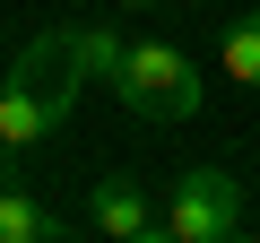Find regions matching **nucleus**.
I'll use <instances>...</instances> for the list:
<instances>
[{
	"mask_svg": "<svg viewBox=\"0 0 260 243\" xmlns=\"http://www.w3.org/2000/svg\"><path fill=\"white\" fill-rule=\"evenodd\" d=\"M87 44L78 26H52L35 44H18V61L0 70V139L9 148H44L61 122L78 113V87H87Z\"/></svg>",
	"mask_w": 260,
	"mask_h": 243,
	"instance_id": "obj_1",
	"label": "nucleus"
},
{
	"mask_svg": "<svg viewBox=\"0 0 260 243\" xmlns=\"http://www.w3.org/2000/svg\"><path fill=\"white\" fill-rule=\"evenodd\" d=\"M113 96H121V113H139V122H191L200 96H208V78H200V61L182 44H130L121 70H113Z\"/></svg>",
	"mask_w": 260,
	"mask_h": 243,
	"instance_id": "obj_2",
	"label": "nucleus"
},
{
	"mask_svg": "<svg viewBox=\"0 0 260 243\" xmlns=\"http://www.w3.org/2000/svg\"><path fill=\"white\" fill-rule=\"evenodd\" d=\"M234 217H243V191H234L225 165L174 174V191H165V243H225Z\"/></svg>",
	"mask_w": 260,
	"mask_h": 243,
	"instance_id": "obj_3",
	"label": "nucleus"
},
{
	"mask_svg": "<svg viewBox=\"0 0 260 243\" xmlns=\"http://www.w3.org/2000/svg\"><path fill=\"white\" fill-rule=\"evenodd\" d=\"M87 226H95L104 243H156V234H165V208H156V191H148L139 174H104V183L87 191Z\"/></svg>",
	"mask_w": 260,
	"mask_h": 243,
	"instance_id": "obj_4",
	"label": "nucleus"
},
{
	"mask_svg": "<svg viewBox=\"0 0 260 243\" xmlns=\"http://www.w3.org/2000/svg\"><path fill=\"white\" fill-rule=\"evenodd\" d=\"M0 243H70V217L35 208L18 183H0Z\"/></svg>",
	"mask_w": 260,
	"mask_h": 243,
	"instance_id": "obj_5",
	"label": "nucleus"
},
{
	"mask_svg": "<svg viewBox=\"0 0 260 243\" xmlns=\"http://www.w3.org/2000/svg\"><path fill=\"white\" fill-rule=\"evenodd\" d=\"M225 78L234 87H260V9H243L225 26Z\"/></svg>",
	"mask_w": 260,
	"mask_h": 243,
	"instance_id": "obj_6",
	"label": "nucleus"
},
{
	"mask_svg": "<svg viewBox=\"0 0 260 243\" xmlns=\"http://www.w3.org/2000/svg\"><path fill=\"white\" fill-rule=\"evenodd\" d=\"M78 44H87V70H95V78H113L121 52H130V35H113V26H78Z\"/></svg>",
	"mask_w": 260,
	"mask_h": 243,
	"instance_id": "obj_7",
	"label": "nucleus"
},
{
	"mask_svg": "<svg viewBox=\"0 0 260 243\" xmlns=\"http://www.w3.org/2000/svg\"><path fill=\"white\" fill-rule=\"evenodd\" d=\"M121 9H156V0H121Z\"/></svg>",
	"mask_w": 260,
	"mask_h": 243,
	"instance_id": "obj_8",
	"label": "nucleus"
}]
</instances>
